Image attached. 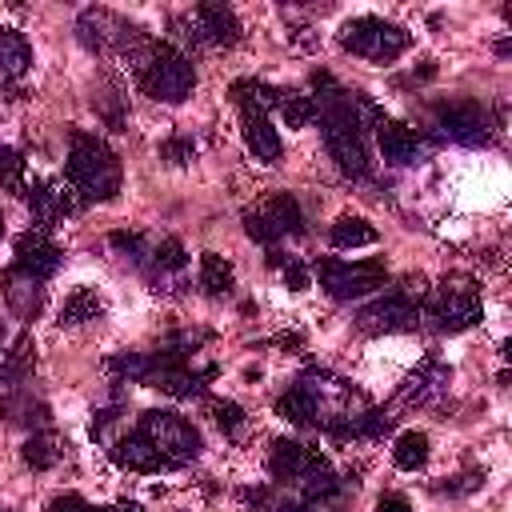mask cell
Instances as JSON below:
<instances>
[{
    "mask_svg": "<svg viewBox=\"0 0 512 512\" xmlns=\"http://www.w3.org/2000/svg\"><path fill=\"white\" fill-rule=\"evenodd\" d=\"M312 120H320L324 128V148L328 156L336 160V168L344 176H356L364 180L372 172V160H368V136H364V116H372L376 108L368 100H360L356 92L340 88L336 76L328 72H316L312 76Z\"/></svg>",
    "mask_w": 512,
    "mask_h": 512,
    "instance_id": "obj_1",
    "label": "cell"
},
{
    "mask_svg": "<svg viewBox=\"0 0 512 512\" xmlns=\"http://www.w3.org/2000/svg\"><path fill=\"white\" fill-rule=\"evenodd\" d=\"M292 388H296V392L304 396V404H308V424L324 428V432L336 436V440L356 436L360 416L372 408L348 380H340V376H332V372H324V368L304 372Z\"/></svg>",
    "mask_w": 512,
    "mask_h": 512,
    "instance_id": "obj_2",
    "label": "cell"
},
{
    "mask_svg": "<svg viewBox=\"0 0 512 512\" xmlns=\"http://www.w3.org/2000/svg\"><path fill=\"white\" fill-rule=\"evenodd\" d=\"M120 180H124V172H120L116 152H112L100 136H92V132H72V148H68V184H72V192L80 196V204H84V200H96V204L112 200V196L120 192Z\"/></svg>",
    "mask_w": 512,
    "mask_h": 512,
    "instance_id": "obj_3",
    "label": "cell"
},
{
    "mask_svg": "<svg viewBox=\"0 0 512 512\" xmlns=\"http://www.w3.org/2000/svg\"><path fill=\"white\" fill-rule=\"evenodd\" d=\"M136 76H140V88L164 104H180L196 88V68L176 44H148L136 60Z\"/></svg>",
    "mask_w": 512,
    "mask_h": 512,
    "instance_id": "obj_4",
    "label": "cell"
},
{
    "mask_svg": "<svg viewBox=\"0 0 512 512\" xmlns=\"http://www.w3.org/2000/svg\"><path fill=\"white\" fill-rule=\"evenodd\" d=\"M76 36H80V44L88 52H96V56H128L132 64L148 48V36L132 20L116 16L112 8H84L76 16Z\"/></svg>",
    "mask_w": 512,
    "mask_h": 512,
    "instance_id": "obj_5",
    "label": "cell"
},
{
    "mask_svg": "<svg viewBox=\"0 0 512 512\" xmlns=\"http://www.w3.org/2000/svg\"><path fill=\"white\" fill-rule=\"evenodd\" d=\"M424 300H428V316L436 320L440 332H464V328L480 324V312H484L480 288L468 272H448Z\"/></svg>",
    "mask_w": 512,
    "mask_h": 512,
    "instance_id": "obj_6",
    "label": "cell"
},
{
    "mask_svg": "<svg viewBox=\"0 0 512 512\" xmlns=\"http://www.w3.org/2000/svg\"><path fill=\"white\" fill-rule=\"evenodd\" d=\"M136 432L164 456L168 468H180V464H192L200 456V432L180 416V412H164V408H152L140 416Z\"/></svg>",
    "mask_w": 512,
    "mask_h": 512,
    "instance_id": "obj_7",
    "label": "cell"
},
{
    "mask_svg": "<svg viewBox=\"0 0 512 512\" xmlns=\"http://www.w3.org/2000/svg\"><path fill=\"white\" fill-rule=\"evenodd\" d=\"M408 32L384 16H356L340 28V44L352 52V56H364L372 64H388L396 60L404 48H408Z\"/></svg>",
    "mask_w": 512,
    "mask_h": 512,
    "instance_id": "obj_8",
    "label": "cell"
},
{
    "mask_svg": "<svg viewBox=\"0 0 512 512\" xmlns=\"http://www.w3.org/2000/svg\"><path fill=\"white\" fill-rule=\"evenodd\" d=\"M316 276H320V288L332 300H356V296H368V292L388 284L384 260H336V256H324V260H316Z\"/></svg>",
    "mask_w": 512,
    "mask_h": 512,
    "instance_id": "obj_9",
    "label": "cell"
},
{
    "mask_svg": "<svg viewBox=\"0 0 512 512\" xmlns=\"http://www.w3.org/2000/svg\"><path fill=\"white\" fill-rule=\"evenodd\" d=\"M244 232L272 252L284 236H300L304 232V212H300L292 192H272L268 200H260L256 208L244 212Z\"/></svg>",
    "mask_w": 512,
    "mask_h": 512,
    "instance_id": "obj_10",
    "label": "cell"
},
{
    "mask_svg": "<svg viewBox=\"0 0 512 512\" xmlns=\"http://www.w3.org/2000/svg\"><path fill=\"white\" fill-rule=\"evenodd\" d=\"M432 128L444 136V140H456V144H492L496 136V120L492 112L480 104V100H444L432 108Z\"/></svg>",
    "mask_w": 512,
    "mask_h": 512,
    "instance_id": "obj_11",
    "label": "cell"
},
{
    "mask_svg": "<svg viewBox=\"0 0 512 512\" xmlns=\"http://www.w3.org/2000/svg\"><path fill=\"white\" fill-rule=\"evenodd\" d=\"M420 320H424V308H420V300L416 296H408V292H388V296H380V300H372V304H364L360 312H356V328L360 332H368V336H392V332H416L420 328Z\"/></svg>",
    "mask_w": 512,
    "mask_h": 512,
    "instance_id": "obj_12",
    "label": "cell"
},
{
    "mask_svg": "<svg viewBox=\"0 0 512 512\" xmlns=\"http://www.w3.org/2000/svg\"><path fill=\"white\" fill-rule=\"evenodd\" d=\"M176 24H180L184 36L196 40V44H224V48H228V44L240 40V20H236V12H232L228 4H196V8L184 12Z\"/></svg>",
    "mask_w": 512,
    "mask_h": 512,
    "instance_id": "obj_13",
    "label": "cell"
},
{
    "mask_svg": "<svg viewBox=\"0 0 512 512\" xmlns=\"http://www.w3.org/2000/svg\"><path fill=\"white\" fill-rule=\"evenodd\" d=\"M448 384H452V368L440 364L436 356H424V360L416 364V372H408V380L400 384L396 404H404V408H424V404L440 400V396L448 392Z\"/></svg>",
    "mask_w": 512,
    "mask_h": 512,
    "instance_id": "obj_14",
    "label": "cell"
},
{
    "mask_svg": "<svg viewBox=\"0 0 512 512\" xmlns=\"http://www.w3.org/2000/svg\"><path fill=\"white\" fill-rule=\"evenodd\" d=\"M64 260V248L48 236V228H28L24 236H16V268L36 276V280H48Z\"/></svg>",
    "mask_w": 512,
    "mask_h": 512,
    "instance_id": "obj_15",
    "label": "cell"
},
{
    "mask_svg": "<svg viewBox=\"0 0 512 512\" xmlns=\"http://www.w3.org/2000/svg\"><path fill=\"white\" fill-rule=\"evenodd\" d=\"M328 460L312 448H304L300 440H272V452H268V472L284 484H304L312 472H320Z\"/></svg>",
    "mask_w": 512,
    "mask_h": 512,
    "instance_id": "obj_16",
    "label": "cell"
},
{
    "mask_svg": "<svg viewBox=\"0 0 512 512\" xmlns=\"http://www.w3.org/2000/svg\"><path fill=\"white\" fill-rule=\"evenodd\" d=\"M24 200L32 204V216L40 220V228H48L52 220H64V216L80 212V196L64 180H36V184H28V196Z\"/></svg>",
    "mask_w": 512,
    "mask_h": 512,
    "instance_id": "obj_17",
    "label": "cell"
},
{
    "mask_svg": "<svg viewBox=\"0 0 512 512\" xmlns=\"http://www.w3.org/2000/svg\"><path fill=\"white\" fill-rule=\"evenodd\" d=\"M372 124H376V140H380V152L388 164H416L424 156V140L408 124L388 120V116H376Z\"/></svg>",
    "mask_w": 512,
    "mask_h": 512,
    "instance_id": "obj_18",
    "label": "cell"
},
{
    "mask_svg": "<svg viewBox=\"0 0 512 512\" xmlns=\"http://www.w3.org/2000/svg\"><path fill=\"white\" fill-rule=\"evenodd\" d=\"M0 288H4V300H8V308L20 316V320H36L40 316V308H44V280H36V276H28V272H20L16 264L0 276Z\"/></svg>",
    "mask_w": 512,
    "mask_h": 512,
    "instance_id": "obj_19",
    "label": "cell"
},
{
    "mask_svg": "<svg viewBox=\"0 0 512 512\" xmlns=\"http://www.w3.org/2000/svg\"><path fill=\"white\" fill-rule=\"evenodd\" d=\"M240 128H244V144H248V152H252L260 164H276V160H280L284 144H280V136H276V128L268 124L264 112H256V108H240Z\"/></svg>",
    "mask_w": 512,
    "mask_h": 512,
    "instance_id": "obj_20",
    "label": "cell"
},
{
    "mask_svg": "<svg viewBox=\"0 0 512 512\" xmlns=\"http://www.w3.org/2000/svg\"><path fill=\"white\" fill-rule=\"evenodd\" d=\"M108 452H112V460H116L120 468H128V472H160V468H168L164 456H160L136 428L124 432V436H116V440L108 444Z\"/></svg>",
    "mask_w": 512,
    "mask_h": 512,
    "instance_id": "obj_21",
    "label": "cell"
},
{
    "mask_svg": "<svg viewBox=\"0 0 512 512\" xmlns=\"http://www.w3.org/2000/svg\"><path fill=\"white\" fill-rule=\"evenodd\" d=\"M0 416H4L8 424H24V428H36V432H44V428H48V420H52L48 404H44V400H36L24 384H20V388H12V392L0 400Z\"/></svg>",
    "mask_w": 512,
    "mask_h": 512,
    "instance_id": "obj_22",
    "label": "cell"
},
{
    "mask_svg": "<svg viewBox=\"0 0 512 512\" xmlns=\"http://www.w3.org/2000/svg\"><path fill=\"white\" fill-rule=\"evenodd\" d=\"M32 368H36V340H32V332H20L8 344V352H0V380L8 388H20L32 376Z\"/></svg>",
    "mask_w": 512,
    "mask_h": 512,
    "instance_id": "obj_23",
    "label": "cell"
},
{
    "mask_svg": "<svg viewBox=\"0 0 512 512\" xmlns=\"http://www.w3.org/2000/svg\"><path fill=\"white\" fill-rule=\"evenodd\" d=\"M32 68V48L20 32H0V84H16Z\"/></svg>",
    "mask_w": 512,
    "mask_h": 512,
    "instance_id": "obj_24",
    "label": "cell"
},
{
    "mask_svg": "<svg viewBox=\"0 0 512 512\" xmlns=\"http://www.w3.org/2000/svg\"><path fill=\"white\" fill-rule=\"evenodd\" d=\"M100 316H104V300L92 288H76L60 304V324L64 328H76V324H88V320H100Z\"/></svg>",
    "mask_w": 512,
    "mask_h": 512,
    "instance_id": "obj_25",
    "label": "cell"
},
{
    "mask_svg": "<svg viewBox=\"0 0 512 512\" xmlns=\"http://www.w3.org/2000/svg\"><path fill=\"white\" fill-rule=\"evenodd\" d=\"M232 100H236V108H256V112L268 116V108H280L284 88H272L264 80H236L232 84Z\"/></svg>",
    "mask_w": 512,
    "mask_h": 512,
    "instance_id": "obj_26",
    "label": "cell"
},
{
    "mask_svg": "<svg viewBox=\"0 0 512 512\" xmlns=\"http://www.w3.org/2000/svg\"><path fill=\"white\" fill-rule=\"evenodd\" d=\"M232 284H236L232 264H228L220 252H204V256H200V288H204L208 296H228Z\"/></svg>",
    "mask_w": 512,
    "mask_h": 512,
    "instance_id": "obj_27",
    "label": "cell"
},
{
    "mask_svg": "<svg viewBox=\"0 0 512 512\" xmlns=\"http://www.w3.org/2000/svg\"><path fill=\"white\" fill-rule=\"evenodd\" d=\"M328 236H332V248H368V244H376V228L364 216H340Z\"/></svg>",
    "mask_w": 512,
    "mask_h": 512,
    "instance_id": "obj_28",
    "label": "cell"
},
{
    "mask_svg": "<svg viewBox=\"0 0 512 512\" xmlns=\"http://www.w3.org/2000/svg\"><path fill=\"white\" fill-rule=\"evenodd\" d=\"M64 456V440L52 432V428H44V432H32L28 436V444H24V460H28V468H52L56 460Z\"/></svg>",
    "mask_w": 512,
    "mask_h": 512,
    "instance_id": "obj_29",
    "label": "cell"
},
{
    "mask_svg": "<svg viewBox=\"0 0 512 512\" xmlns=\"http://www.w3.org/2000/svg\"><path fill=\"white\" fill-rule=\"evenodd\" d=\"M392 460H396V468H404V472H416V468H424V460H428V436L424 432H400L396 436V448H392Z\"/></svg>",
    "mask_w": 512,
    "mask_h": 512,
    "instance_id": "obj_30",
    "label": "cell"
},
{
    "mask_svg": "<svg viewBox=\"0 0 512 512\" xmlns=\"http://www.w3.org/2000/svg\"><path fill=\"white\" fill-rule=\"evenodd\" d=\"M108 244H112V248H116L132 268H140V272H144V268H148V260H152V244H148V236H144V232H124V228H120V232H112V236H108Z\"/></svg>",
    "mask_w": 512,
    "mask_h": 512,
    "instance_id": "obj_31",
    "label": "cell"
},
{
    "mask_svg": "<svg viewBox=\"0 0 512 512\" xmlns=\"http://www.w3.org/2000/svg\"><path fill=\"white\" fill-rule=\"evenodd\" d=\"M0 188L28 196V180H24V156L16 148H0Z\"/></svg>",
    "mask_w": 512,
    "mask_h": 512,
    "instance_id": "obj_32",
    "label": "cell"
},
{
    "mask_svg": "<svg viewBox=\"0 0 512 512\" xmlns=\"http://www.w3.org/2000/svg\"><path fill=\"white\" fill-rule=\"evenodd\" d=\"M44 512H144V508H140V504H108V508H96V504H88L84 496L64 492V496H56Z\"/></svg>",
    "mask_w": 512,
    "mask_h": 512,
    "instance_id": "obj_33",
    "label": "cell"
},
{
    "mask_svg": "<svg viewBox=\"0 0 512 512\" xmlns=\"http://www.w3.org/2000/svg\"><path fill=\"white\" fill-rule=\"evenodd\" d=\"M280 116H284L288 128H304V124H312V100H308L304 92H284Z\"/></svg>",
    "mask_w": 512,
    "mask_h": 512,
    "instance_id": "obj_34",
    "label": "cell"
},
{
    "mask_svg": "<svg viewBox=\"0 0 512 512\" xmlns=\"http://www.w3.org/2000/svg\"><path fill=\"white\" fill-rule=\"evenodd\" d=\"M212 420L220 424L224 436H240L244 424H248V416H244V408H240L236 400H216V404H212Z\"/></svg>",
    "mask_w": 512,
    "mask_h": 512,
    "instance_id": "obj_35",
    "label": "cell"
},
{
    "mask_svg": "<svg viewBox=\"0 0 512 512\" xmlns=\"http://www.w3.org/2000/svg\"><path fill=\"white\" fill-rule=\"evenodd\" d=\"M160 156H164L168 164L184 168V164H192V156H196V144H192V136H168V140L160 144Z\"/></svg>",
    "mask_w": 512,
    "mask_h": 512,
    "instance_id": "obj_36",
    "label": "cell"
},
{
    "mask_svg": "<svg viewBox=\"0 0 512 512\" xmlns=\"http://www.w3.org/2000/svg\"><path fill=\"white\" fill-rule=\"evenodd\" d=\"M276 412H280L288 424H308V404H304V396H300L296 388H288V392L276 400Z\"/></svg>",
    "mask_w": 512,
    "mask_h": 512,
    "instance_id": "obj_37",
    "label": "cell"
},
{
    "mask_svg": "<svg viewBox=\"0 0 512 512\" xmlns=\"http://www.w3.org/2000/svg\"><path fill=\"white\" fill-rule=\"evenodd\" d=\"M376 512H412V504H408V500H404L400 492H388V496H380Z\"/></svg>",
    "mask_w": 512,
    "mask_h": 512,
    "instance_id": "obj_38",
    "label": "cell"
},
{
    "mask_svg": "<svg viewBox=\"0 0 512 512\" xmlns=\"http://www.w3.org/2000/svg\"><path fill=\"white\" fill-rule=\"evenodd\" d=\"M276 512H312V508H308V504H300V500H296V504H280V508H276Z\"/></svg>",
    "mask_w": 512,
    "mask_h": 512,
    "instance_id": "obj_39",
    "label": "cell"
},
{
    "mask_svg": "<svg viewBox=\"0 0 512 512\" xmlns=\"http://www.w3.org/2000/svg\"><path fill=\"white\" fill-rule=\"evenodd\" d=\"M0 352H4V320H0Z\"/></svg>",
    "mask_w": 512,
    "mask_h": 512,
    "instance_id": "obj_40",
    "label": "cell"
},
{
    "mask_svg": "<svg viewBox=\"0 0 512 512\" xmlns=\"http://www.w3.org/2000/svg\"><path fill=\"white\" fill-rule=\"evenodd\" d=\"M0 236H4V216H0Z\"/></svg>",
    "mask_w": 512,
    "mask_h": 512,
    "instance_id": "obj_41",
    "label": "cell"
},
{
    "mask_svg": "<svg viewBox=\"0 0 512 512\" xmlns=\"http://www.w3.org/2000/svg\"><path fill=\"white\" fill-rule=\"evenodd\" d=\"M0 512H4V508H0Z\"/></svg>",
    "mask_w": 512,
    "mask_h": 512,
    "instance_id": "obj_42",
    "label": "cell"
}]
</instances>
